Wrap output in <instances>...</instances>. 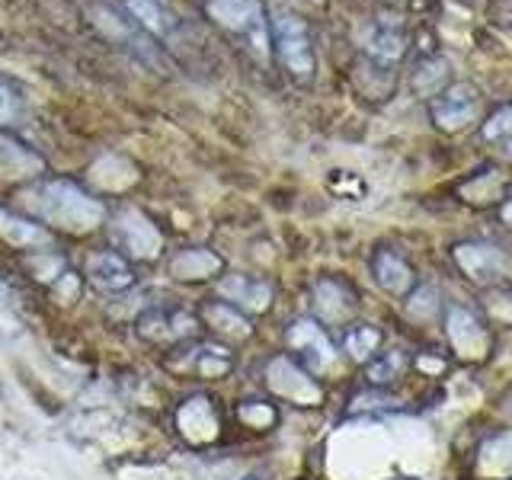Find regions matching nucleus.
<instances>
[{
	"label": "nucleus",
	"mask_w": 512,
	"mask_h": 480,
	"mask_svg": "<svg viewBox=\"0 0 512 480\" xmlns=\"http://www.w3.org/2000/svg\"><path fill=\"white\" fill-rule=\"evenodd\" d=\"M90 176H93V183H96V186H103V189H109V192H116V189L132 186V183L138 180V170H135L132 160L109 154V157H103V160H96L93 170H90Z\"/></svg>",
	"instance_id": "23"
},
{
	"label": "nucleus",
	"mask_w": 512,
	"mask_h": 480,
	"mask_svg": "<svg viewBox=\"0 0 512 480\" xmlns=\"http://www.w3.org/2000/svg\"><path fill=\"white\" fill-rule=\"evenodd\" d=\"M0 237H4L10 247H45L48 244V231L42 224L16 215L10 208H0Z\"/></svg>",
	"instance_id": "21"
},
{
	"label": "nucleus",
	"mask_w": 512,
	"mask_h": 480,
	"mask_svg": "<svg viewBox=\"0 0 512 480\" xmlns=\"http://www.w3.org/2000/svg\"><path fill=\"white\" fill-rule=\"evenodd\" d=\"M477 116H480V96L471 84H455V87L442 90L429 106L432 125L448 135L464 132L471 122H477Z\"/></svg>",
	"instance_id": "7"
},
{
	"label": "nucleus",
	"mask_w": 512,
	"mask_h": 480,
	"mask_svg": "<svg viewBox=\"0 0 512 480\" xmlns=\"http://www.w3.org/2000/svg\"><path fill=\"white\" fill-rule=\"evenodd\" d=\"M272 42H276V55L285 64V71L298 80L314 77V48H311V32L304 26L301 16L279 10L272 16Z\"/></svg>",
	"instance_id": "3"
},
{
	"label": "nucleus",
	"mask_w": 512,
	"mask_h": 480,
	"mask_svg": "<svg viewBox=\"0 0 512 480\" xmlns=\"http://www.w3.org/2000/svg\"><path fill=\"white\" fill-rule=\"evenodd\" d=\"M112 240H116V253H122L125 260H144L151 263L164 250V237H160L157 224L138 212V208H122L112 218Z\"/></svg>",
	"instance_id": "4"
},
{
	"label": "nucleus",
	"mask_w": 512,
	"mask_h": 480,
	"mask_svg": "<svg viewBox=\"0 0 512 480\" xmlns=\"http://www.w3.org/2000/svg\"><path fill=\"white\" fill-rule=\"evenodd\" d=\"M506 413H509V420H512V397H509V404H506Z\"/></svg>",
	"instance_id": "35"
},
{
	"label": "nucleus",
	"mask_w": 512,
	"mask_h": 480,
	"mask_svg": "<svg viewBox=\"0 0 512 480\" xmlns=\"http://www.w3.org/2000/svg\"><path fill=\"white\" fill-rule=\"evenodd\" d=\"M87 279L96 288H103V292H125V288L135 282V272L122 253L103 250V253H93L87 260Z\"/></svg>",
	"instance_id": "15"
},
{
	"label": "nucleus",
	"mask_w": 512,
	"mask_h": 480,
	"mask_svg": "<svg viewBox=\"0 0 512 480\" xmlns=\"http://www.w3.org/2000/svg\"><path fill=\"white\" fill-rule=\"evenodd\" d=\"M52 292H55V298H58L61 304H71V301H77V295H80V279L74 276L71 269H64L61 276L52 282Z\"/></svg>",
	"instance_id": "33"
},
{
	"label": "nucleus",
	"mask_w": 512,
	"mask_h": 480,
	"mask_svg": "<svg viewBox=\"0 0 512 480\" xmlns=\"http://www.w3.org/2000/svg\"><path fill=\"white\" fill-rule=\"evenodd\" d=\"M125 7L132 13V20L141 29L154 32V36H170L176 29V16L160 4V0H125Z\"/></svg>",
	"instance_id": "22"
},
{
	"label": "nucleus",
	"mask_w": 512,
	"mask_h": 480,
	"mask_svg": "<svg viewBox=\"0 0 512 480\" xmlns=\"http://www.w3.org/2000/svg\"><path fill=\"white\" fill-rule=\"evenodd\" d=\"M500 215H503V221L509 224V228H512V196L503 202V208H500Z\"/></svg>",
	"instance_id": "34"
},
{
	"label": "nucleus",
	"mask_w": 512,
	"mask_h": 480,
	"mask_svg": "<svg viewBox=\"0 0 512 480\" xmlns=\"http://www.w3.org/2000/svg\"><path fill=\"white\" fill-rule=\"evenodd\" d=\"M506 192V176L500 170H480L461 186V199L471 205H493Z\"/></svg>",
	"instance_id": "24"
},
{
	"label": "nucleus",
	"mask_w": 512,
	"mask_h": 480,
	"mask_svg": "<svg viewBox=\"0 0 512 480\" xmlns=\"http://www.w3.org/2000/svg\"><path fill=\"white\" fill-rule=\"evenodd\" d=\"M205 13L221 29L250 36L260 52L266 48V13L260 7V0H205Z\"/></svg>",
	"instance_id": "5"
},
{
	"label": "nucleus",
	"mask_w": 512,
	"mask_h": 480,
	"mask_svg": "<svg viewBox=\"0 0 512 480\" xmlns=\"http://www.w3.org/2000/svg\"><path fill=\"white\" fill-rule=\"evenodd\" d=\"M16 119H20V96L0 80V125H13Z\"/></svg>",
	"instance_id": "32"
},
{
	"label": "nucleus",
	"mask_w": 512,
	"mask_h": 480,
	"mask_svg": "<svg viewBox=\"0 0 512 480\" xmlns=\"http://www.w3.org/2000/svg\"><path fill=\"white\" fill-rule=\"evenodd\" d=\"M445 77H448V64L445 61H423L420 68H416V74H413V87H416V93H423V96H439L442 90V84H445Z\"/></svg>",
	"instance_id": "28"
},
{
	"label": "nucleus",
	"mask_w": 512,
	"mask_h": 480,
	"mask_svg": "<svg viewBox=\"0 0 512 480\" xmlns=\"http://www.w3.org/2000/svg\"><path fill=\"white\" fill-rule=\"evenodd\" d=\"M218 295L240 314H263L272 304V285L263 279L244 276V272H231V276H224L218 282Z\"/></svg>",
	"instance_id": "11"
},
{
	"label": "nucleus",
	"mask_w": 512,
	"mask_h": 480,
	"mask_svg": "<svg viewBox=\"0 0 512 480\" xmlns=\"http://www.w3.org/2000/svg\"><path fill=\"white\" fill-rule=\"evenodd\" d=\"M221 272V256L205 247H189L170 256V276L180 282H205Z\"/></svg>",
	"instance_id": "18"
},
{
	"label": "nucleus",
	"mask_w": 512,
	"mask_h": 480,
	"mask_svg": "<svg viewBox=\"0 0 512 480\" xmlns=\"http://www.w3.org/2000/svg\"><path fill=\"white\" fill-rule=\"evenodd\" d=\"M445 330H448V343L458 352L461 359L468 362H480L490 356L493 349V336L487 330V324L480 320L474 311L468 308H448V317H445Z\"/></svg>",
	"instance_id": "8"
},
{
	"label": "nucleus",
	"mask_w": 512,
	"mask_h": 480,
	"mask_svg": "<svg viewBox=\"0 0 512 480\" xmlns=\"http://www.w3.org/2000/svg\"><path fill=\"white\" fill-rule=\"evenodd\" d=\"M285 340H288V346L298 352L301 365L311 368V372H327V368L336 362V349L327 340L324 327L314 324V320H308V317L295 320V324L288 327Z\"/></svg>",
	"instance_id": "9"
},
{
	"label": "nucleus",
	"mask_w": 512,
	"mask_h": 480,
	"mask_svg": "<svg viewBox=\"0 0 512 480\" xmlns=\"http://www.w3.org/2000/svg\"><path fill=\"white\" fill-rule=\"evenodd\" d=\"M311 298H314V314H317V320H324V324H333V327L346 324V320L356 314V308H359L356 292H352L346 282L333 279V276L320 279L314 285V295Z\"/></svg>",
	"instance_id": "13"
},
{
	"label": "nucleus",
	"mask_w": 512,
	"mask_h": 480,
	"mask_svg": "<svg viewBox=\"0 0 512 480\" xmlns=\"http://www.w3.org/2000/svg\"><path fill=\"white\" fill-rule=\"evenodd\" d=\"M480 138H484L487 148H493V154L512 160V103L490 112L484 128H480Z\"/></svg>",
	"instance_id": "25"
},
{
	"label": "nucleus",
	"mask_w": 512,
	"mask_h": 480,
	"mask_svg": "<svg viewBox=\"0 0 512 480\" xmlns=\"http://www.w3.org/2000/svg\"><path fill=\"white\" fill-rule=\"evenodd\" d=\"M368 55L378 58V61H397L404 55V32L394 23H378L372 36L365 39Z\"/></svg>",
	"instance_id": "26"
},
{
	"label": "nucleus",
	"mask_w": 512,
	"mask_h": 480,
	"mask_svg": "<svg viewBox=\"0 0 512 480\" xmlns=\"http://www.w3.org/2000/svg\"><path fill=\"white\" fill-rule=\"evenodd\" d=\"M266 384L272 394H279L301 407H317L320 400H324V388L308 375V368H301L298 362L285 359V356L272 359L266 365Z\"/></svg>",
	"instance_id": "6"
},
{
	"label": "nucleus",
	"mask_w": 512,
	"mask_h": 480,
	"mask_svg": "<svg viewBox=\"0 0 512 480\" xmlns=\"http://www.w3.org/2000/svg\"><path fill=\"white\" fill-rule=\"evenodd\" d=\"M400 368H404V356L400 352H381L372 362H368V381L372 384H388L400 375Z\"/></svg>",
	"instance_id": "30"
},
{
	"label": "nucleus",
	"mask_w": 512,
	"mask_h": 480,
	"mask_svg": "<svg viewBox=\"0 0 512 480\" xmlns=\"http://www.w3.org/2000/svg\"><path fill=\"white\" fill-rule=\"evenodd\" d=\"M378 343H381V333L375 327H352L343 340V349L356 362H368L378 352Z\"/></svg>",
	"instance_id": "27"
},
{
	"label": "nucleus",
	"mask_w": 512,
	"mask_h": 480,
	"mask_svg": "<svg viewBox=\"0 0 512 480\" xmlns=\"http://www.w3.org/2000/svg\"><path fill=\"white\" fill-rule=\"evenodd\" d=\"M20 205L32 212L39 221L52 224L68 234H87L100 228L106 218V208L100 199H93L71 180H42L23 189Z\"/></svg>",
	"instance_id": "1"
},
{
	"label": "nucleus",
	"mask_w": 512,
	"mask_h": 480,
	"mask_svg": "<svg viewBox=\"0 0 512 480\" xmlns=\"http://www.w3.org/2000/svg\"><path fill=\"white\" fill-rule=\"evenodd\" d=\"M196 330V317L180 308H151L138 317V336L148 343H180Z\"/></svg>",
	"instance_id": "10"
},
{
	"label": "nucleus",
	"mask_w": 512,
	"mask_h": 480,
	"mask_svg": "<svg viewBox=\"0 0 512 480\" xmlns=\"http://www.w3.org/2000/svg\"><path fill=\"white\" fill-rule=\"evenodd\" d=\"M176 426H180L183 436L192 442V445H208V442H215L218 439V413L212 407V400L196 394V397H189L186 404L176 410Z\"/></svg>",
	"instance_id": "14"
},
{
	"label": "nucleus",
	"mask_w": 512,
	"mask_h": 480,
	"mask_svg": "<svg viewBox=\"0 0 512 480\" xmlns=\"http://www.w3.org/2000/svg\"><path fill=\"white\" fill-rule=\"evenodd\" d=\"M461 276L480 288H500L512 282V256L490 240H464L452 250Z\"/></svg>",
	"instance_id": "2"
},
{
	"label": "nucleus",
	"mask_w": 512,
	"mask_h": 480,
	"mask_svg": "<svg viewBox=\"0 0 512 480\" xmlns=\"http://www.w3.org/2000/svg\"><path fill=\"white\" fill-rule=\"evenodd\" d=\"M39 173H45V160L0 128V176L4 180H32Z\"/></svg>",
	"instance_id": "16"
},
{
	"label": "nucleus",
	"mask_w": 512,
	"mask_h": 480,
	"mask_svg": "<svg viewBox=\"0 0 512 480\" xmlns=\"http://www.w3.org/2000/svg\"><path fill=\"white\" fill-rule=\"evenodd\" d=\"M199 317L205 320V327H212L218 336H224V340H247L250 336L247 314L231 308L228 301H208L199 311Z\"/></svg>",
	"instance_id": "20"
},
{
	"label": "nucleus",
	"mask_w": 512,
	"mask_h": 480,
	"mask_svg": "<svg viewBox=\"0 0 512 480\" xmlns=\"http://www.w3.org/2000/svg\"><path fill=\"white\" fill-rule=\"evenodd\" d=\"M372 272H375V282L391 295H410L416 285L413 266L397 250H378L372 260Z\"/></svg>",
	"instance_id": "17"
},
{
	"label": "nucleus",
	"mask_w": 512,
	"mask_h": 480,
	"mask_svg": "<svg viewBox=\"0 0 512 480\" xmlns=\"http://www.w3.org/2000/svg\"><path fill=\"white\" fill-rule=\"evenodd\" d=\"M477 474L490 480L512 477V432H496L477 452Z\"/></svg>",
	"instance_id": "19"
},
{
	"label": "nucleus",
	"mask_w": 512,
	"mask_h": 480,
	"mask_svg": "<svg viewBox=\"0 0 512 480\" xmlns=\"http://www.w3.org/2000/svg\"><path fill=\"white\" fill-rule=\"evenodd\" d=\"M240 423H247L250 429H269L276 423V407L263 404V400H250V404H240L237 407Z\"/></svg>",
	"instance_id": "31"
},
{
	"label": "nucleus",
	"mask_w": 512,
	"mask_h": 480,
	"mask_svg": "<svg viewBox=\"0 0 512 480\" xmlns=\"http://www.w3.org/2000/svg\"><path fill=\"white\" fill-rule=\"evenodd\" d=\"M170 368L183 375H199V378H224L234 368L231 352L218 343H196L183 349L180 356L170 359Z\"/></svg>",
	"instance_id": "12"
},
{
	"label": "nucleus",
	"mask_w": 512,
	"mask_h": 480,
	"mask_svg": "<svg viewBox=\"0 0 512 480\" xmlns=\"http://www.w3.org/2000/svg\"><path fill=\"white\" fill-rule=\"evenodd\" d=\"M407 311H410V317H416V320L436 317V314H439V292H436L432 285L413 288L410 298H407Z\"/></svg>",
	"instance_id": "29"
},
{
	"label": "nucleus",
	"mask_w": 512,
	"mask_h": 480,
	"mask_svg": "<svg viewBox=\"0 0 512 480\" xmlns=\"http://www.w3.org/2000/svg\"><path fill=\"white\" fill-rule=\"evenodd\" d=\"M404 480H413V477H404Z\"/></svg>",
	"instance_id": "36"
}]
</instances>
